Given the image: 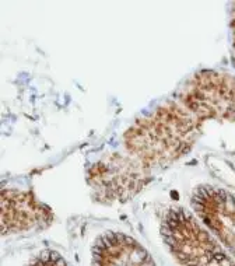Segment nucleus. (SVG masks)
<instances>
[{"mask_svg": "<svg viewBox=\"0 0 235 266\" xmlns=\"http://www.w3.org/2000/svg\"><path fill=\"white\" fill-rule=\"evenodd\" d=\"M218 109L235 119V80L203 70L188 81L183 93L157 106L126 130L123 144L129 160L150 177L154 168L168 167L188 154L206 119Z\"/></svg>", "mask_w": 235, "mask_h": 266, "instance_id": "obj_1", "label": "nucleus"}, {"mask_svg": "<svg viewBox=\"0 0 235 266\" xmlns=\"http://www.w3.org/2000/svg\"><path fill=\"white\" fill-rule=\"evenodd\" d=\"M50 209L30 192L1 189V234H13L30 230L42 223L52 221Z\"/></svg>", "mask_w": 235, "mask_h": 266, "instance_id": "obj_2", "label": "nucleus"}]
</instances>
